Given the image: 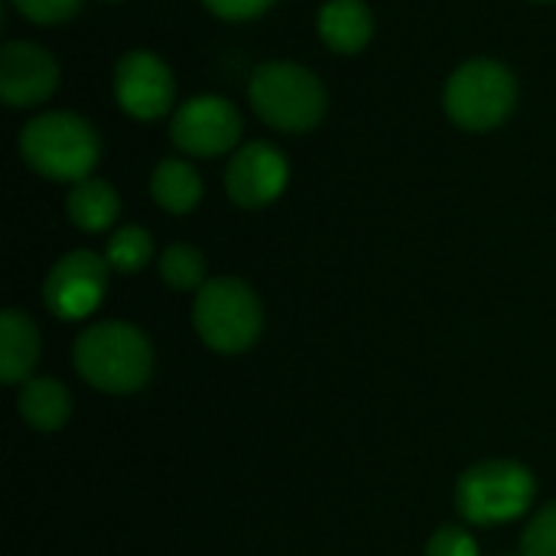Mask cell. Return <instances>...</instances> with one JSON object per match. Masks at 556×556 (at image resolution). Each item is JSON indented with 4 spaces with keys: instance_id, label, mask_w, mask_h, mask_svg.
<instances>
[{
    "instance_id": "6da1fadb",
    "label": "cell",
    "mask_w": 556,
    "mask_h": 556,
    "mask_svg": "<svg viewBox=\"0 0 556 556\" xmlns=\"http://www.w3.org/2000/svg\"><path fill=\"white\" fill-rule=\"evenodd\" d=\"M23 163L52 182H81L101 160L94 124L75 111H42L20 130Z\"/></svg>"
},
{
    "instance_id": "7a4b0ae2",
    "label": "cell",
    "mask_w": 556,
    "mask_h": 556,
    "mask_svg": "<svg viewBox=\"0 0 556 556\" xmlns=\"http://www.w3.org/2000/svg\"><path fill=\"white\" fill-rule=\"evenodd\" d=\"M248 101L254 114L280 134H309L323 124L329 94L323 78L287 59L264 62L248 81Z\"/></svg>"
},
{
    "instance_id": "3957f363",
    "label": "cell",
    "mask_w": 556,
    "mask_h": 556,
    "mask_svg": "<svg viewBox=\"0 0 556 556\" xmlns=\"http://www.w3.org/2000/svg\"><path fill=\"white\" fill-rule=\"evenodd\" d=\"M72 362L91 388L108 394H130L147 384L153 352L137 326L111 319L88 326L75 339Z\"/></svg>"
},
{
    "instance_id": "277c9868",
    "label": "cell",
    "mask_w": 556,
    "mask_h": 556,
    "mask_svg": "<svg viewBox=\"0 0 556 556\" xmlns=\"http://www.w3.org/2000/svg\"><path fill=\"white\" fill-rule=\"evenodd\" d=\"M443 108L459 130L489 134L515 114L518 78L498 59H469L446 78Z\"/></svg>"
},
{
    "instance_id": "5b68a950",
    "label": "cell",
    "mask_w": 556,
    "mask_h": 556,
    "mask_svg": "<svg viewBox=\"0 0 556 556\" xmlns=\"http://www.w3.org/2000/svg\"><path fill=\"white\" fill-rule=\"evenodd\" d=\"M192 323L202 342L222 355H238L254 345L264 326V309L257 293L235 277H215L205 280L195 306H192Z\"/></svg>"
},
{
    "instance_id": "8992f818",
    "label": "cell",
    "mask_w": 556,
    "mask_h": 556,
    "mask_svg": "<svg viewBox=\"0 0 556 556\" xmlns=\"http://www.w3.org/2000/svg\"><path fill=\"white\" fill-rule=\"evenodd\" d=\"M534 502V476L521 463L492 459L463 472L456 485L459 515L472 525L515 521Z\"/></svg>"
},
{
    "instance_id": "52a82bcc",
    "label": "cell",
    "mask_w": 556,
    "mask_h": 556,
    "mask_svg": "<svg viewBox=\"0 0 556 556\" xmlns=\"http://www.w3.org/2000/svg\"><path fill=\"white\" fill-rule=\"evenodd\" d=\"M244 121L231 98L225 94H192L169 121V140L179 153L212 160L238 150Z\"/></svg>"
},
{
    "instance_id": "ba28073f",
    "label": "cell",
    "mask_w": 556,
    "mask_h": 556,
    "mask_svg": "<svg viewBox=\"0 0 556 556\" xmlns=\"http://www.w3.org/2000/svg\"><path fill=\"white\" fill-rule=\"evenodd\" d=\"M117 108L134 121H156L176 111V75L150 49H130L114 65Z\"/></svg>"
},
{
    "instance_id": "9c48e42d",
    "label": "cell",
    "mask_w": 556,
    "mask_h": 556,
    "mask_svg": "<svg viewBox=\"0 0 556 556\" xmlns=\"http://www.w3.org/2000/svg\"><path fill=\"white\" fill-rule=\"evenodd\" d=\"M108 257L94 251H68L62 261L52 264L46 283H42V300L52 316L59 319H85L98 309L104 290H108Z\"/></svg>"
},
{
    "instance_id": "30bf717a",
    "label": "cell",
    "mask_w": 556,
    "mask_h": 556,
    "mask_svg": "<svg viewBox=\"0 0 556 556\" xmlns=\"http://www.w3.org/2000/svg\"><path fill=\"white\" fill-rule=\"evenodd\" d=\"M290 182V160L267 140L238 147L225 166V192L241 208H264L283 195Z\"/></svg>"
},
{
    "instance_id": "8fae6325",
    "label": "cell",
    "mask_w": 556,
    "mask_h": 556,
    "mask_svg": "<svg viewBox=\"0 0 556 556\" xmlns=\"http://www.w3.org/2000/svg\"><path fill=\"white\" fill-rule=\"evenodd\" d=\"M59 62L29 39H10L0 49V98L7 108H36L59 88Z\"/></svg>"
},
{
    "instance_id": "7c38bea8",
    "label": "cell",
    "mask_w": 556,
    "mask_h": 556,
    "mask_svg": "<svg viewBox=\"0 0 556 556\" xmlns=\"http://www.w3.org/2000/svg\"><path fill=\"white\" fill-rule=\"evenodd\" d=\"M319 39L339 55H358L375 36V13L365 0H326L316 16Z\"/></svg>"
},
{
    "instance_id": "4fadbf2b",
    "label": "cell",
    "mask_w": 556,
    "mask_h": 556,
    "mask_svg": "<svg viewBox=\"0 0 556 556\" xmlns=\"http://www.w3.org/2000/svg\"><path fill=\"white\" fill-rule=\"evenodd\" d=\"M39 362V332L20 309L0 316V378L7 384H26Z\"/></svg>"
},
{
    "instance_id": "5bb4252c",
    "label": "cell",
    "mask_w": 556,
    "mask_h": 556,
    "mask_svg": "<svg viewBox=\"0 0 556 556\" xmlns=\"http://www.w3.org/2000/svg\"><path fill=\"white\" fill-rule=\"evenodd\" d=\"M65 212H68V222L78 228V231H88V235H98L104 228H111L121 215V199L114 192L111 182L104 179H81L72 186L68 199H65Z\"/></svg>"
},
{
    "instance_id": "9a60e30c",
    "label": "cell",
    "mask_w": 556,
    "mask_h": 556,
    "mask_svg": "<svg viewBox=\"0 0 556 556\" xmlns=\"http://www.w3.org/2000/svg\"><path fill=\"white\" fill-rule=\"evenodd\" d=\"M150 192L156 205L166 208L169 215H189L202 202V176L195 173L192 163L169 156L156 163L150 176Z\"/></svg>"
},
{
    "instance_id": "2e32d148",
    "label": "cell",
    "mask_w": 556,
    "mask_h": 556,
    "mask_svg": "<svg viewBox=\"0 0 556 556\" xmlns=\"http://www.w3.org/2000/svg\"><path fill=\"white\" fill-rule=\"evenodd\" d=\"M16 407H20V417L33 430L55 433V430L65 427L68 414H72V397H68V391L55 378H29L20 388Z\"/></svg>"
},
{
    "instance_id": "e0dca14e",
    "label": "cell",
    "mask_w": 556,
    "mask_h": 556,
    "mask_svg": "<svg viewBox=\"0 0 556 556\" xmlns=\"http://www.w3.org/2000/svg\"><path fill=\"white\" fill-rule=\"evenodd\" d=\"M104 257L114 270L121 274H137L150 264L153 257V238L147 228L140 225H124L117 228L111 238H108V248H104Z\"/></svg>"
},
{
    "instance_id": "ac0fdd59",
    "label": "cell",
    "mask_w": 556,
    "mask_h": 556,
    "mask_svg": "<svg viewBox=\"0 0 556 556\" xmlns=\"http://www.w3.org/2000/svg\"><path fill=\"white\" fill-rule=\"evenodd\" d=\"M160 274L173 290H202L205 257L192 244H169L160 257Z\"/></svg>"
},
{
    "instance_id": "d6986e66",
    "label": "cell",
    "mask_w": 556,
    "mask_h": 556,
    "mask_svg": "<svg viewBox=\"0 0 556 556\" xmlns=\"http://www.w3.org/2000/svg\"><path fill=\"white\" fill-rule=\"evenodd\" d=\"M81 3L85 0H10V7L36 26H62L81 10Z\"/></svg>"
},
{
    "instance_id": "ffe728a7",
    "label": "cell",
    "mask_w": 556,
    "mask_h": 556,
    "mask_svg": "<svg viewBox=\"0 0 556 556\" xmlns=\"http://www.w3.org/2000/svg\"><path fill=\"white\" fill-rule=\"evenodd\" d=\"M521 556H556V502L541 508L521 538Z\"/></svg>"
},
{
    "instance_id": "44dd1931",
    "label": "cell",
    "mask_w": 556,
    "mask_h": 556,
    "mask_svg": "<svg viewBox=\"0 0 556 556\" xmlns=\"http://www.w3.org/2000/svg\"><path fill=\"white\" fill-rule=\"evenodd\" d=\"M427 556H479V547H476V541H472L469 531L450 525V528H440L430 538Z\"/></svg>"
},
{
    "instance_id": "7402d4cb",
    "label": "cell",
    "mask_w": 556,
    "mask_h": 556,
    "mask_svg": "<svg viewBox=\"0 0 556 556\" xmlns=\"http://www.w3.org/2000/svg\"><path fill=\"white\" fill-rule=\"evenodd\" d=\"M208 7V13H215L218 20H231V23H244L254 16H264L277 0H202Z\"/></svg>"
},
{
    "instance_id": "603a6c76",
    "label": "cell",
    "mask_w": 556,
    "mask_h": 556,
    "mask_svg": "<svg viewBox=\"0 0 556 556\" xmlns=\"http://www.w3.org/2000/svg\"><path fill=\"white\" fill-rule=\"evenodd\" d=\"M534 3H556V0H534Z\"/></svg>"
},
{
    "instance_id": "cb8c5ba5",
    "label": "cell",
    "mask_w": 556,
    "mask_h": 556,
    "mask_svg": "<svg viewBox=\"0 0 556 556\" xmlns=\"http://www.w3.org/2000/svg\"><path fill=\"white\" fill-rule=\"evenodd\" d=\"M111 3H117V0H111Z\"/></svg>"
},
{
    "instance_id": "d4e9b609",
    "label": "cell",
    "mask_w": 556,
    "mask_h": 556,
    "mask_svg": "<svg viewBox=\"0 0 556 556\" xmlns=\"http://www.w3.org/2000/svg\"><path fill=\"white\" fill-rule=\"evenodd\" d=\"M505 556H511V554H505Z\"/></svg>"
}]
</instances>
